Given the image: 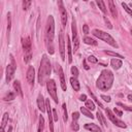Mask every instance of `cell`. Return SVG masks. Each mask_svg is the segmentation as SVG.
I'll list each match as a JSON object with an SVG mask.
<instances>
[{
  "instance_id": "obj_15",
  "label": "cell",
  "mask_w": 132,
  "mask_h": 132,
  "mask_svg": "<svg viewBox=\"0 0 132 132\" xmlns=\"http://www.w3.org/2000/svg\"><path fill=\"white\" fill-rule=\"evenodd\" d=\"M22 45H23V49L26 52H30L31 50V41L29 39V37H26V38L22 39Z\"/></svg>"
},
{
  "instance_id": "obj_28",
  "label": "cell",
  "mask_w": 132,
  "mask_h": 132,
  "mask_svg": "<svg viewBox=\"0 0 132 132\" xmlns=\"http://www.w3.org/2000/svg\"><path fill=\"white\" fill-rule=\"evenodd\" d=\"M62 109H63V120L64 122L67 121L68 119V116H67V111H66V104L63 103V105H62Z\"/></svg>"
},
{
  "instance_id": "obj_49",
  "label": "cell",
  "mask_w": 132,
  "mask_h": 132,
  "mask_svg": "<svg viewBox=\"0 0 132 132\" xmlns=\"http://www.w3.org/2000/svg\"><path fill=\"white\" fill-rule=\"evenodd\" d=\"M131 34H132V30H131Z\"/></svg>"
},
{
  "instance_id": "obj_46",
  "label": "cell",
  "mask_w": 132,
  "mask_h": 132,
  "mask_svg": "<svg viewBox=\"0 0 132 132\" xmlns=\"http://www.w3.org/2000/svg\"><path fill=\"white\" fill-rule=\"evenodd\" d=\"M84 68L86 69V70H89V68H90L89 66H88V65L86 64V61H84Z\"/></svg>"
},
{
  "instance_id": "obj_4",
  "label": "cell",
  "mask_w": 132,
  "mask_h": 132,
  "mask_svg": "<svg viewBox=\"0 0 132 132\" xmlns=\"http://www.w3.org/2000/svg\"><path fill=\"white\" fill-rule=\"evenodd\" d=\"M93 34L96 37H98L99 39H101V40H103V41L107 42L108 45H111L112 46H114V48H118V45L116 43L115 39L112 38V36H111L108 33H106V32H104V31H102V30L95 29V30H93Z\"/></svg>"
},
{
  "instance_id": "obj_30",
  "label": "cell",
  "mask_w": 132,
  "mask_h": 132,
  "mask_svg": "<svg viewBox=\"0 0 132 132\" xmlns=\"http://www.w3.org/2000/svg\"><path fill=\"white\" fill-rule=\"evenodd\" d=\"M30 5H31V1H29V0H24V1H23V8H24V10H27V9L30 7Z\"/></svg>"
},
{
  "instance_id": "obj_21",
  "label": "cell",
  "mask_w": 132,
  "mask_h": 132,
  "mask_svg": "<svg viewBox=\"0 0 132 132\" xmlns=\"http://www.w3.org/2000/svg\"><path fill=\"white\" fill-rule=\"evenodd\" d=\"M70 83H71V86L74 89V91L80 90V83H78V81L76 80V77H71L70 78Z\"/></svg>"
},
{
  "instance_id": "obj_8",
  "label": "cell",
  "mask_w": 132,
  "mask_h": 132,
  "mask_svg": "<svg viewBox=\"0 0 132 132\" xmlns=\"http://www.w3.org/2000/svg\"><path fill=\"white\" fill-rule=\"evenodd\" d=\"M59 4V10H60V15H61V21L63 26H65L66 23H67V12H66V9L63 5V2L62 1H58Z\"/></svg>"
},
{
  "instance_id": "obj_2",
  "label": "cell",
  "mask_w": 132,
  "mask_h": 132,
  "mask_svg": "<svg viewBox=\"0 0 132 132\" xmlns=\"http://www.w3.org/2000/svg\"><path fill=\"white\" fill-rule=\"evenodd\" d=\"M51 63H50L49 58L46 55L42 56L41 59V63H40L39 71H38V83L40 85H45L50 81L49 77L51 75Z\"/></svg>"
},
{
  "instance_id": "obj_18",
  "label": "cell",
  "mask_w": 132,
  "mask_h": 132,
  "mask_svg": "<svg viewBox=\"0 0 132 132\" xmlns=\"http://www.w3.org/2000/svg\"><path fill=\"white\" fill-rule=\"evenodd\" d=\"M111 64L114 69H119V68H121V66H122V61L120 59H112Z\"/></svg>"
},
{
  "instance_id": "obj_32",
  "label": "cell",
  "mask_w": 132,
  "mask_h": 132,
  "mask_svg": "<svg viewBox=\"0 0 132 132\" xmlns=\"http://www.w3.org/2000/svg\"><path fill=\"white\" fill-rule=\"evenodd\" d=\"M117 104L119 106H122V107H123L124 109H126V111H128V112H132V107H131V106H127V105L123 104V103H121V102H118Z\"/></svg>"
},
{
  "instance_id": "obj_42",
  "label": "cell",
  "mask_w": 132,
  "mask_h": 132,
  "mask_svg": "<svg viewBox=\"0 0 132 132\" xmlns=\"http://www.w3.org/2000/svg\"><path fill=\"white\" fill-rule=\"evenodd\" d=\"M31 60V54H28L26 57H25L24 59V61H25V63H29V61Z\"/></svg>"
},
{
  "instance_id": "obj_1",
  "label": "cell",
  "mask_w": 132,
  "mask_h": 132,
  "mask_svg": "<svg viewBox=\"0 0 132 132\" xmlns=\"http://www.w3.org/2000/svg\"><path fill=\"white\" fill-rule=\"evenodd\" d=\"M114 83V74L111 70L104 69L96 81V87L101 91H107L112 88Z\"/></svg>"
},
{
  "instance_id": "obj_10",
  "label": "cell",
  "mask_w": 132,
  "mask_h": 132,
  "mask_svg": "<svg viewBox=\"0 0 132 132\" xmlns=\"http://www.w3.org/2000/svg\"><path fill=\"white\" fill-rule=\"evenodd\" d=\"M57 70L59 73V76H60V81H61V88L63 91H66L67 87H66V83H65V77H64V72L62 70V67L60 65H57Z\"/></svg>"
},
{
  "instance_id": "obj_24",
  "label": "cell",
  "mask_w": 132,
  "mask_h": 132,
  "mask_svg": "<svg viewBox=\"0 0 132 132\" xmlns=\"http://www.w3.org/2000/svg\"><path fill=\"white\" fill-rule=\"evenodd\" d=\"M84 42L87 43V45H91V46H97V41H95V40L92 38H90V37H85Z\"/></svg>"
},
{
  "instance_id": "obj_19",
  "label": "cell",
  "mask_w": 132,
  "mask_h": 132,
  "mask_svg": "<svg viewBox=\"0 0 132 132\" xmlns=\"http://www.w3.org/2000/svg\"><path fill=\"white\" fill-rule=\"evenodd\" d=\"M108 4H109V9H111L112 15L116 19V18H117V9H116V6H115L114 1H112V0H109V1H108Z\"/></svg>"
},
{
  "instance_id": "obj_48",
  "label": "cell",
  "mask_w": 132,
  "mask_h": 132,
  "mask_svg": "<svg viewBox=\"0 0 132 132\" xmlns=\"http://www.w3.org/2000/svg\"><path fill=\"white\" fill-rule=\"evenodd\" d=\"M11 130H12V128H11V127H9V128H8V131H7V132H11Z\"/></svg>"
},
{
  "instance_id": "obj_44",
  "label": "cell",
  "mask_w": 132,
  "mask_h": 132,
  "mask_svg": "<svg viewBox=\"0 0 132 132\" xmlns=\"http://www.w3.org/2000/svg\"><path fill=\"white\" fill-rule=\"evenodd\" d=\"M115 114H117L119 117H122V116H123V112H122L121 111H119V109H117V108H115Z\"/></svg>"
},
{
  "instance_id": "obj_34",
  "label": "cell",
  "mask_w": 132,
  "mask_h": 132,
  "mask_svg": "<svg viewBox=\"0 0 132 132\" xmlns=\"http://www.w3.org/2000/svg\"><path fill=\"white\" fill-rule=\"evenodd\" d=\"M71 73L73 74L74 77H76L78 75V70H77V68L75 67V66H72V67H71Z\"/></svg>"
},
{
  "instance_id": "obj_31",
  "label": "cell",
  "mask_w": 132,
  "mask_h": 132,
  "mask_svg": "<svg viewBox=\"0 0 132 132\" xmlns=\"http://www.w3.org/2000/svg\"><path fill=\"white\" fill-rule=\"evenodd\" d=\"M97 119H98V121H99V124L104 125V122H103V116L100 112H97Z\"/></svg>"
},
{
  "instance_id": "obj_12",
  "label": "cell",
  "mask_w": 132,
  "mask_h": 132,
  "mask_svg": "<svg viewBox=\"0 0 132 132\" xmlns=\"http://www.w3.org/2000/svg\"><path fill=\"white\" fill-rule=\"evenodd\" d=\"M26 77H27L28 83H30V84H33L34 83V78H35V71H34V67H33V66H29Z\"/></svg>"
},
{
  "instance_id": "obj_11",
  "label": "cell",
  "mask_w": 132,
  "mask_h": 132,
  "mask_svg": "<svg viewBox=\"0 0 132 132\" xmlns=\"http://www.w3.org/2000/svg\"><path fill=\"white\" fill-rule=\"evenodd\" d=\"M37 105H38V108L41 112H45L46 109V100L43 98V96L41 94H39L38 97H37Z\"/></svg>"
},
{
  "instance_id": "obj_37",
  "label": "cell",
  "mask_w": 132,
  "mask_h": 132,
  "mask_svg": "<svg viewBox=\"0 0 132 132\" xmlns=\"http://www.w3.org/2000/svg\"><path fill=\"white\" fill-rule=\"evenodd\" d=\"M72 129L74 131H78V129H80V126L76 123V121H73V123H72Z\"/></svg>"
},
{
  "instance_id": "obj_22",
  "label": "cell",
  "mask_w": 132,
  "mask_h": 132,
  "mask_svg": "<svg viewBox=\"0 0 132 132\" xmlns=\"http://www.w3.org/2000/svg\"><path fill=\"white\" fill-rule=\"evenodd\" d=\"M81 112H83V115H85V116H86V117H88V118H91V119L94 118V116L91 114V112L88 111L87 107H81Z\"/></svg>"
},
{
  "instance_id": "obj_36",
  "label": "cell",
  "mask_w": 132,
  "mask_h": 132,
  "mask_svg": "<svg viewBox=\"0 0 132 132\" xmlns=\"http://www.w3.org/2000/svg\"><path fill=\"white\" fill-rule=\"evenodd\" d=\"M88 61H89L90 63H97V59L94 57V56H89V57H88Z\"/></svg>"
},
{
  "instance_id": "obj_6",
  "label": "cell",
  "mask_w": 132,
  "mask_h": 132,
  "mask_svg": "<svg viewBox=\"0 0 132 132\" xmlns=\"http://www.w3.org/2000/svg\"><path fill=\"white\" fill-rule=\"evenodd\" d=\"M71 28H72V41H73V45H74V48H73V51H77L78 46H80V39H78V36H77V30H76V23H75V20L74 18L72 19V24H71Z\"/></svg>"
},
{
  "instance_id": "obj_38",
  "label": "cell",
  "mask_w": 132,
  "mask_h": 132,
  "mask_svg": "<svg viewBox=\"0 0 132 132\" xmlns=\"http://www.w3.org/2000/svg\"><path fill=\"white\" fill-rule=\"evenodd\" d=\"M103 19H104V22H105L106 26H107V27L109 28V29H112V25L111 24V22H109V20H108V19H107V18H106V17H104V18H103Z\"/></svg>"
},
{
  "instance_id": "obj_45",
  "label": "cell",
  "mask_w": 132,
  "mask_h": 132,
  "mask_svg": "<svg viewBox=\"0 0 132 132\" xmlns=\"http://www.w3.org/2000/svg\"><path fill=\"white\" fill-rule=\"evenodd\" d=\"M80 100H81V101H87V96L85 95V94H84V95H81L80 96Z\"/></svg>"
},
{
  "instance_id": "obj_26",
  "label": "cell",
  "mask_w": 132,
  "mask_h": 132,
  "mask_svg": "<svg viewBox=\"0 0 132 132\" xmlns=\"http://www.w3.org/2000/svg\"><path fill=\"white\" fill-rule=\"evenodd\" d=\"M96 3H97V5L99 6V8L101 9V10H102V11L105 14V12H106V7H105V4H104V2H103L102 0H97V1H96Z\"/></svg>"
},
{
  "instance_id": "obj_13",
  "label": "cell",
  "mask_w": 132,
  "mask_h": 132,
  "mask_svg": "<svg viewBox=\"0 0 132 132\" xmlns=\"http://www.w3.org/2000/svg\"><path fill=\"white\" fill-rule=\"evenodd\" d=\"M15 70V67L14 65H8L7 66V68H6V81H7V83L11 80L12 76H14Z\"/></svg>"
},
{
  "instance_id": "obj_3",
  "label": "cell",
  "mask_w": 132,
  "mask_h": 132,
  "mask_svg": "<svg viewBox=\"0 0 132 132\" xmlns=\"http://www.w3.org/2000/svg\"><path fill=\"white\" fill-rule=\"evenodd\" d=\"M55 36V23L53 15H49L48 23H46V41L48 46V51L51 55L54 54V48H53V40Z\"/></svg>"
},
{
  "instance_id": "obj_5",
  "label": "cell",
  "mask_w": 132,
  "mask_h": 132,
  "mask_svg": "<svg viewBox=\"0 0 132 132\" xmlns=\"http://www.w3.org/2000/svg\"><path fill=\"white\" fill-rule=\"evenodd\" d=\"M46 88H48V92L50 96L54 99L56 103H58V96H57V89H56V83L54 80H50L46 83Z\"/></svg>"
},
{
  "instance_id": "obj_29",
  "label": "cell",
  "mask_w": 132,
  "mask_h": 132,
  "mask_svg": "<svg viewBox=\"0 0 132 132\" xmlns=\"http://www.w3.org/2000/svg\"><path fill=\"white\" fill-rule=\"evenodd\" d=\"M105 54H107V55H111V56H114V57H118V58H121V59H123L124 57L122 55L120 54H118V53H114V52H109V51H105Z\"/></svg>"
},
{
  "instance_id": "obj_7",
  "label": "cell",
  "mask_w": 132,
  "mask_h": 132,
  "mask_svg": "<svg viewBox=\"0 0 132 132\" xmlns=\"http://www.w3.org/2000/svg\"><path fill=\"white\" fill-rule=\"evenodd\" d=\"M106 115H107L108 119L116 125V126H118V127H120V128H126V124H125L124 122H122L121 120H119L118 118H116V116L112 114L111 109H108V108L106 109Z\"/></svg>"
},
{
  "instance_id": "obj_33",
  "label": "cell",
  "mask_w": 132,
  "mask_h": 132,
  "mask_svg": "<svg viewBox=\"0 0 132 132\" xmlns=\"http://www.w3.org/2000/svg\"><path fill=\"white\" fill-rule=\"evenodd\" d=\"M10 27H11V17H10V12H8V15H7V29H8V31L10 30Z\"/></svg>"
},
{
  "instance_id": "obj_25",
  "label": "cell",
  "mask_w": 132,
  "mask_h": 132,
  "mask_svg": "<svg viewBox=\"0 0 132 132\" xmlns=\"http://www.w3.org/2000/svg\"><path fill=\"white\" fill-rule=\"evenodd\" d=\"M43 126H45V119L42 116L39 117V125H38V131L37 132H42L43 131Z\"/></svg>"
},
{
  "instance_id": "obj_39",
  "label": "cell",
  "mask_w": 132,
  "mask_h": 132,
  "mask_svg": "<svg viewBox=\"0 0 132 132\" xmlns=\"http://www.w3.org/2000/svg\"><path fill=\"white\" fill-rule=\"evenodd\" d=\"M53 119H54V121H56V122L58 121V114H57L56 109H53Z\"/></svg>"
},
{
  "instance_id": "obj_23",
  "label": "cell",
  "mask_w": 132,
  "mask_h": 132,
  "mask_svg": "<svg viewBox=\"0 0 132 132\" xmlns=\"http://www.w3.org/2000/svg\"><path fill=\"white\" fill-rule=\"evenodd\" d=\"M85 107H87L88 109H90V111H94V109H95V104H94V102L92 100H87Z\"/></svg>"
},
{
  "instance_id": "obj_40",
  "label": "cell",
  "mask_w": 132,
  "mask_h": 132,
  "mask_svg": "<svg viewBox=\"0 0 132 132\" xmlns=\"http://www.w3.org/2000/svg\"><path fill=\"white\" fill-rule=\"evenodd\" d=\"M83 31H84V34L89 33V27H88V25H84V26H83Z\"/></svg>"
},
{
  "instance_id": "obj_27",
  "label": "cell",
  "mask_w": 132,
  "mask_h": 132,
  "mask_svg": "<svg viewBox=\"0 0 132 132\" xmlns=\"http://www.w3.org/2000/svg\"><path fill=\"white\" fill-rule=\"evenodd\" d=\"M15 93H12V92H8L7 94H6V96L4 97V99L6 100V101H10V100H14L15 99Z\"/></svg>"
},
{
  "instance_id": "obj_16",
  "label": "cell",
  "mask_w": 132,
  "mask_h": 132,
  "mask_svg": "<svg viewBox=\"0 0 132 132\" xmlns=\"http://www.w3.org/2000/svg\"><path fill=\"white\" fill-rule=\"evenodd\" d=\"M66 39H67V52H68V62L71 63L72 62V50H71V42L69 40V37L66 35Z\"/></svg>"
},
{
  "instance_id": "obj_9",
  "label": "cell",
  "mask_w": 132,
  "mask_h": 132,
  "mask_svg": "<svg viewBox=\"0 0 132 132\" xmlns=\"http://www.w3.org/2000/svg\"><path fill=\"white\" fill-rule=\"evenodd\" d=\"M65 42H64V35L63 33L59 34V50H60V55L62 60H65Z\"/></svg>"
},
{
  "instance_id": "obj_35",
  "label": "cell",
  "mask_w": 132,
  "mask_h": 132,
  "mask_svg": "<svg viewBox=\"0 0 132 132\" xmlns=\"http://www.w3.org/2000/svg\"><path fill=\"white\" fill-rule=\"evenodd\" d=\"M90 95H91V96H92V98L94 99V101H95V102L97 103V104H98V105L100 106V107H103V105H102V104H101V103H100V102H99V100H98V99H96V97H95V96H94V95H93V93H92V92H91V91H90Z\"/></svg>"
},
{
  "instance_id": "obj_20",
  "label": "cell",
  "mask_w": 132,
  "mask_h": 132,
  "mask_svg": "<svg viewBox=\"0 0 132 132\" xmlns=\"http://www.w3.org/2000/svg\"><path fill=\"white\" fill-rule=\"evenodd\" d=\"M14 88L15 90V92H17V94H19L21 97H23V92H22V88H21V84L19 81H15L14 83Z\"/></svg>"
},
{
  "instance_id": "obj_17",
  "label": "cell",
  "mask_w": 132,
  "mask_h": 132,
  "mask_svg": "<svg viewBox=\"0 0 132 132\" xmlns=\"http://www.w3.org/2000/svg\"><path fill=\"white\" fill-rule=\"evenodd\" d=\"M8 122V114L7 112H5L4 115H3V118H2V122H1V129H0V132H4V129L6 127V124H7Z\"/></svg>"
},
{
  "instance_id": "obj_47",
  "label": "cell",
  "mask_w": 132,
  "mask_h": 132,
  "mask_svg": "<svg viewBox=\"0 0 132 132\" xmlns=\"http://www.w3.org/2000/svg\"><path fill=\"white\" fill-rule=\"evenodd\" d=\"M128 99H129L130 101H132V94H130V95H128Z\"/></svg>"
},
{
  "instance_id": "obj_43",
  "label": "cell",
  "mask_w": 132,
  "mask_h": 132,
  "mask_svg": "<svg viewBox=\"0 0 132 132\" xmlns=\"http://www.w3.org/2000/svg\"><path fill=\"white\" fill-rule=\"evenodd\" d=\"M101 98L104 100V101H106V102H109L111 101V97L109 96H105V95H101Z\"/></svg>"
},
{
  "instance_id": "obj_14",
  "label": "cell",
  "mask_w": 132,
  "mask_h": 132,
  "mask_svg": "<svg viewBox=\"0 0 132 132\" xmlns=\"http://www.w3.org/2000/svg\"><path fill=\"white\" fill-rule=\"evenodd\" d=\"M85 128L87 130H90L91 132H102V130L100 129L99 126H97L96 124H86Z\"/></svg>"
},
{
  "instance_id": "obj_41",
  "label": "cell",
  "mask_w": 132,
  "mask_h": 132,
  "mask_svg": "<svg viewBox=\"0 0 132 132\" xmlns=\"http://www.w3.org/2000/svg\"><path fill=\"white\" fill-rule=\"evenodd\" d=\"M78 118H80V114H78V112H73V114H72V119H73V121H76Z\"/></svg>"
}]
</instances>
